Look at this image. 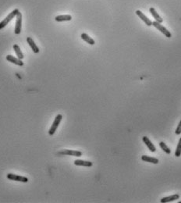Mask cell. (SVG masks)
I'll use <instances>...</instances> for the list:
<instances>
[{
    "label": "cell",
    "instance_id": "16",
    "mask_svg": "<svg viewBox=\"0 0 181 203\" xmlns=\"http://www.w3.org/2000/svg\"><path fill=\"white\" fill-rule=\"evenodd\" d=\"M141 159L145 161V162H151L153 164H158L159 163V159L156 158L151 157V156H148V155H142L141 156Z\"/></svg>",
    "mask_w": 181,
    "mask_h": 203
},
{
    "label": "cell",
    "instance_id": "20",
    "mask_svg": "<svg viewBox=\"0 0 181 203\" xmlns=\"http://www.w3.org/2000/svg\"><path fill=\"white\" fill-rule=\"evenodd\" d=\"M175 134H176V135H180V134H181V120L180 121L178 126H177V127H176Z\"/></svg>",
    "mask_w": 181,
    "mask_h": 203
},
{
    "label": "cell",
    "instance_id": "1",
    "mask_svg": "<svg viewBox=\"0 0 181 203\" xmlns=\"http://www.w3.org/2000/svg\"><path fill=\"white\" fill-rule=\"evenodd\" d=\"M19 10L18 9H16V10H14L13 11H12V12L10 13V14L8 15L7 17H6L5 19L3 20V21L0 22V30H2V29H3L4 27H5L6 25H7L9 23H10L11 20H12L14 17H17V13H19Z\"/></svg>",
    "mask_w": 181,
    "mask_h": 203
},
{
    "label": "cell",
    "instance_id": "19",
    "mask_svg": "<svg viewBox=\"0 0 181 203\" xmlns=\"http://www.w3.org/2000/svg\"><path fill=\"white\" fill-rule=\"evenodd\" d=\"M175 155H176V157H180L181 155V138L179 140L178 145H177L176 152H175Z\"/></svg>",
    "mask_w": 181,
    "mask_h": 203
},
{
    "label": "cell",
    "instance_id": "9",
    "mask_svg": "<svg viewBox=\"0 0 181 203\" xmlns=\"http://www.w3.org/2000/svg\"><path fill=\"white\" fill-rule=\"evenodd\" d=\"M74 165L81 166H85V167H90V166H92L93 163L91 162H90V161L77 159L74 161Z\"/></svg>",
    "mask_w": 181,
    "mask_h": 203
},
{
    "label": "cell",
    "instance_id": "6",
    "mask_svg": "<svg viewBox=\"0 0 181 203\" xmlns=\"http://www.w3.org/2000/svg\"><path fill=\"white\" fill-rule=\"evenodd\" d=\"M60 155H72V156H76L80 157L82 155V152L80 151L76 150H70V149H64L59 152Z\"/></svg>",
    "mask_w": 181,
    "mask_h": 203
},
{
    "label": "cell",
    "instance_id": "18",
    "mask_svg": "<svg viewBox=\"0 0 181 203\" xmlns=\"http://www.w3.org/2000/svg\"><path fill=\"white\" fill-rule=\"evenodd\" d=\"M159 146H160V148H162V150L164 151L166 153V154H170V153H171L170 148H169V147H168V146H167L164 142H163V141H161V142H160Z\"/></svg>",
    "mask_w": 181,
    "mask_h": 203
},
{
    "label": "cell",
    "instance_id": "8",
    "mask_svg": "<svg viewBox=\"0 0 181 203\" xmlns=\"http://www.w3.org/2000/svg\"><path fill=\"white\" fill-rule=\"evenodd\" d=\"M136 14L138 15V16L145 23V24L147 26H152V21L150 19H148V17H146L145 15L144 14L141 10H136Z\"/></svg>",
    "mask_w": 181,
    "mask_h": 203
},
{
    "label": "cell",
    "instance_id": "2",
    "mask_svg": "<svg viewBox=\"0 0 181 203\" xmlns=\"http://www.w3.org/2000/svg\"><path fill=\"white\" fill-rule=\"evenodd\" d=\"M62 116L61 114H58L57 116L55 117V119H54V121H53V124L51 126L50 129L48 130V134H49V135H53V134H55V132L56 131V130H57L59 125H60V124L61 123V121H62Z\"/></svg>",
    "mask_w": 181,
    "mask_h": 203
},
{
    "label": "cell",
    "instance_id": "15",
    "mask_svg": "<svg viewBox=\"0 0 181 203\" xmlns=\"http://www.w3.org/2000/svg\"><path fill=\"white\" fill-rule=\"evenodd\" d=\"M55 21L57 22H63V21H70L72 20V17L70 15H60L55 17Z\"/></svg>",
    "mask_w": 181,
    "mask_h": 203
},
{
    "label": "cell",
    "instance_id": "17",
    "mask_svg": "<svg viewBox=\"0 0 181 203\" xmlns=\"http://www.w3.org/2000/svg\"><path fill=\"white\" fill-rule=\"evenodd\" d=\"M13 49H14L15 53H16V55H17V58L18 59H20V60H23L24 58V54H23V53H22L21 49H20V46H18V45H14L13 46Z\"/></svg>",
    "mask_w": 181,
    "mask_h": 203
},
{
    "label": "cell",
    "instance_id": "7",
    "mask_svg": "<svg viewBox=\"0 0 181 203\" xmlns=\"http://www.w3.org/2000/svg\"><path fill=\"white\" fill-rule=\"evenodd\" d=\"M6 60L9 61V62L12 63L13 64L19 66V67H23L24 66V63H23V61L21 60H20L18 58L14 57V56H13L11 55H6Z\"/></svg>",
    "mask_w": 181,
    "mask_h": 203
},
{
    "label": "cell",
    "instance_id": "11",
    "mask_svg": "<svg viewBox=\"0 0 181 203\" xmlns=\"http://www.w3.org/2000/svg\"><path fill=\"white\" fill-rule=\"evenodd\" d=\"M27 43H28V45L30 46V47H31V48L32 49V51H33L34 53H39V48H38V47L37 46V45H36L35 42L34 41V40L32 39V38H30V37L27 38Z\"/></svg>",
    "mask_w": 181,
    "mask_h": 203
},
{
    "label": "cell",
    "instance_id": "10",
    "mask_svg": "<svg viewBox=\"0 0 181 203\" xmlns=\"http://www.w3.org/2000/svg\"><path fill=\"white\" fill-rule=\"evenodd\" d=\"M142 139H143V141L145 142V144L146 145H147L148 149H149L152 152H155V151H156V148H155V146L152 143V141L149 140V138H148V137L144 136Z\"/></svg>",
    "mask_w": 181,
    "mask_h": 203
},
{
    "label": "cell",
    "instance_id": "3",
    "mask_svg": "<svg viewBox=\"0 0 181 203\" xmlns=\"http://www.w3.org/2000/svg\"><path fill=\"white\" fill-rule=\"evenodd\" d=\"M152 25L155 27L157 30L161 31L166 37H167V38H171L172 37V34L170 33L165 27H163V25H162V24H160V23H159V22L157 21H154L152 22Z\"/></svg>",
    "mask_w": 181,
    "mask_h": 203
},
{
    "label": "cell",
    "instance_id": "5",
    "mask_svg": "<svg viewBox=\"0 0 181 203\" xmlns=\"http://www.w3.org/2000/svg\"><path fill=\"white\" fill-rule=\"evenodd\" d=\"M16 25H15L14 33L16 34H19L21 32L22 29V14L21 13H18L16 17Z\"/></svg>",
    "mask_w": 181,
    "mask_h": 203
},
{
    "label": "cell",
    "instance_id": "4",
    "mask_svg": "<svg viewBox=\"0 0 181 203\" xmlns=\"http://www.w3.org/2000/svg\"><path fill=\"white\" fill-rule=\"evenodd\" d=\"M7 178L10 181H19L22 183H27L28 182V178L24 176H20V175L13 174V173H9L7 174Z\"/></svg>",
    "mask_w": 181,
    "mask_h": 203
},
{
    "label": "cell",
    "instance_id": "14",
    "mask_svg": "<svg viewBox=\"0 0 181 203\" xmlns=\"http://www.w3.org/2000/svg\"><path fill=\"white\" fill-rule=\"evenodd\" d=\"M149 11H150L151 14L152 15V17H154L155 19V21L159 22V23H162V21H163V19H162V17H160L159 15V13H158L157 12H156V10H155V8H150V10H149Z\"/></svg>",
    "mask_w": 181,
    "mask_h": 203
},
{
    "label": "cell",
    "instance_id": "13",
    "mask_svg": "<svg viewBox=\"0 0 181 203\" xmlns=\"http://www.w3.org/2000/svg\"><path fill=\"white\" fill-rule=\"evenodd\" d=\"M81 38L83 39L84 41H86L87 43H88L89 45H90V46H94L95 44V40H94L93 38H90V36L88 35V34L86 33H83L81 34Z\"/></svg>",
    "mask_w": 181,
    "mask_h": 203
},
{
    "label": "cell",
    "instance_id": "12",
    "mask_svg": "<svg viewBox=\"0 0 181 203\" xmlns=\"http://www.w3.org/2000/svg\"><path fill=\"white\" fill-rule=\"evenodd\" d=\"M179 198H180V195H179L178 194H175V195L168 196V197H166V198H162L160 202L162 203L169 202H173L175 200H178Z\"/></svg>",
    "mask_w": 181,
    "mask_h": 203
}]
</instances>
